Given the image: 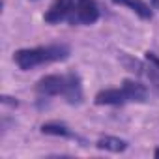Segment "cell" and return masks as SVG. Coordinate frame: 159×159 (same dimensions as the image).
Segmentation results:
<instances>
[{"instance_id": "277c9868", "label": "cell", "mask_w": 159, "mask_h": 159, "mask_svg": "<svg viewBox=\"0 0 159 159\" xmlns=\"http://www.w3.org/2000/svg\"><path fill=\"white\" fill-rule=\"evenodd\" d=\"M99 6L96 0H75V8L69 17V25H94L99 21Z\"/></svg>"}, {"instance_id": "7a4b0ae2", "label": "cell", "mask_w": 159, "mask_h": 159, "mask_svg": "<svg viewBox=\"0 0 159 159\" xmlns=\"http://www.w3.org/2000/svg\"><path fill=\"white\" fill-rule=\"evenodd\" d=\"M71 49L66 43H49V45H38V47H26L19 49L13 54V62L21 71H30L39 66H49L56 62H64L69 58Z\"/></svg>"}, {"instance_id": "8fae6325", "label": "cell", "mask_w": 159, "mask_h": 159, "mask_svg": "<svg viewBox=\"0 0 159 159\" xmlns=\"http://www.w3.org/2000/svg\"><path fill=\"white\" fill-rule=\"evenodd\" d=\"M152 2H153V6H155V8L159 10V0H152Z\"/></svg>"}, {"instance_id": "8992f818", "label": "cell", "mask_w": 159, "mask_h": 159, "mask_svg": "<svg viewBox=\"0 0 159 159\" xmlns=\"http://www.w3.org/2000/svg\"><path fill=\"white\" fill-rule=\"evenodd\" d=\"M75 8V0H52V4L43 15V21L47 25H60L69 21L71 11Z\"/></svg>"}, {"instance_id": "30bf717a", "label": "cell", "mask_w": 159, "mask_h": 159, "mask_svg": "<svg viewBox=\"0 0 159 159\" xmlns=\"http://www.w3.org/2000/svg\"><path fill=\"white\" fill-rule=\"evenodd\" d=\"M144 58H146V60H150L152 64H155V66L159 67V56H157L155 52H146V56H144Z\"/></svg>"}, {"instance_id": "6da1fadb", "label": "cell", "mask_w": 159, "mask_h": 159, "mask_svg": "<svg viewBox=\"0 0 159 159\" xmlns=\"http://www.w3.org/2000/svg\"><path fill=\"white\" fill-rule=\"evenodd\" d=\"M36 94L39 98H64L67 103L77 105L83 101V81L75 71L51 73L36 83Z\"/></svg>"}, {"instance_id": "3957f363", "label": "cell", "mask_w": 159, "mask_h": 159, "mask_svg": "<svg viewBox=\"0 0 159 159\" xmlns=\"http://www.w3.org/2000/svg\"><path fill=\"white\" fill-rule=\"evenodd\" d=\"M146 99H148V86L140 81L125 79L118 88H107L98 92L94 103L99 107H122L127 103H144Z\"/></svg>"}, {"instance_id": "52a82bcc", "label": "cell", "mask_w": 159, "mask_h": 159, "mask_svg": "<svg viewBox=\"0 0 159 159\" xmlns=\"http://www.w3.org/2000/svg\"><path fill=\"white\" fill-rule=\"evenodd\" d=\"M112 4L129 8L135 15H139V17L144 19V21H150V19L153 17V11H152L150 4H146L144 0H112Z\"/></svg>"}, {"instance_id": "5b68a950", "label": "cell", "mask_w": 159, "mask_h": 159, "mask_svg": "<svg viewBox=\"0 0 159 159\" xmlns=\"http://www.w3.org/2000/svg\"><path fill=\"white\" fill-rule=\"evenodd\" d=\"M125 66H127L133 73L142 75L146 81H148V84L155 90V94H159V67H157L155 64H152V62L146 60V58H144V62H142V60H137V58L127 56V58H125Z\"/></svg>"}, {"instance_id": "ba28073f", "label": "cell", "mask_w": 159, "mask_h": 159, "mask_svg": "<svg viewBox=\"0 0 159 159\" xmlns=\"http://www.w3.org/2000/svg\"><path fill=\"white\" fill-rule=\"evenodd\" d=\"M41 133L51 135V137H62V139H79L77 133L62 122H45L41 125Z\"/></svg>"}, {"instance_id": "7c38bea8", "label": "cell", "mask_w": 159, "mask_h": 159, "mask_svg": "<svg viewBox=\"0 0 159 159\" xmlns=\"http://www.w3.org/2000/svg\"><path fill=\"white\" fill-rule=\"evenodd\" d=\"M153 155H155V157H159V148H155V150H153Z\"/></svg>"}, {"instance_id": "9c48e42d", "label": "cell", "mask_w": 159, "mask_h": 159, "mask_svg": "<svg viewBox=\"0 0 159 159\" xmlns=\"http://www.w3.org/2000/svg\"><path fill=\"white\" fill-rule=\"evenodd\" d=\"M127 146H129L127 140H124V139H120V137H112V135H105V137L98 139V142H96V148L105 150V152H112V153L125 152Z\"/></svg>"}]
</instances>
